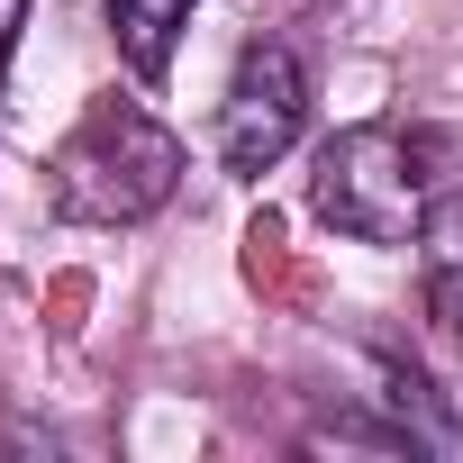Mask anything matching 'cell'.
<instances>
[{
  "label": "cell",
  "mask_w": 463,
  "mask_h": 463,
  "mask_svg": "<svg viewBox=\"0 0 463 463\" xmlns=\"http://www.w3.org/2000/svg\"><path fill=\"white\" fill-rule=\"evenodd\" d=\"M173 182H182V137L137 100H91L46 164V200L73 227H137L173 200Z\"/></svg>",
  "instance_id": "6da1fadb"
},
{
  "label": "cell",
  "mask_w": 463,
  "mask_h": 463,
  "mask_svg": "<svg viewBox=\"0 0 463 463\" xmlns=\"http://www.w3.org/2000/svg\"><path fill=\"white\" fill-rule=\"evenodd\" d=\"M309 209L354 246H418V227L436 209V173H427V146L391 118H364V128H336L309 164Z\"/></svg>",
  "instance_id": "7a4b0ae2"
},
{
  "label": "cell",
  "mask_w": 463,
  "mask_h": 463,
  "mask_svg": "<svg viewBox=\"0 0 463 463\" xmlns=\"http://www.w3.org/2000/svg\"><path fill=\"white\" fill-rule=\"evenodd\" d=\"M309 128V73L282 37H255L227 73V100H218V164L237 182H264Z\"/></svg>",
  "instance_id": "3957f363"
},
{
  "label": "cell",
  "mask_w": 463,
  "mask_h": 463,
  "mask_svg": "<svg viewBox=\"0 0 463 463\" xmlns=\"http://www.w3.org/2000/svg\"><path fill=\"white\" fill-rule=\"evenodd\" d=\"M418 282H427V318L445 336H463V200H436L418 227Z\"/></svg>",
  "instance_id": "277c9868"
},
{
  "label": "cell",
  "mask_w": 463,
  "mask_h": 463,
  "mask_svg": "<svg viewBox=\"0 0 463 463\" xmlns=\"http://www.w3.org/2000/svg\"><path fill=\"white\" fill-rule=\"evenodd\" d=\"M182 28H191V0H109V37H118V55H128L137 82H164L173 73Z\"/></svg>",
  "instance_id": "5b68a950"
},
{
  "label": "cell",
  "mask_w": 463,
  "mask_h": 463,
  "mask_svg": "<svg viewBox=\"0 0 463 463\" xmlns=\"http://www.w3.org/2000/svg\"><path fill=\"white\" fill-rule=\"evenodd\" d=\"M309 454H336V445H373V454H418V427H373V418H327L300 436Z\"/></svg>",
  "instance_id": "8992f818"
},
{
  "label": "cell",
  "mask_w": 463,
  "mask_h": 463,
  "mask_svg": "<svg viewBox=\"0 0 463 463\" xmlns=\"http://www.w3.org/2000/svg\"><path fill=\"white\" fill-rule=\"evenodd\" d=\"M19 19H28V0H0V82H10V55H19Z\"/></svg>",
  "instance_id": "52a82bcc"
}]
</instances>
